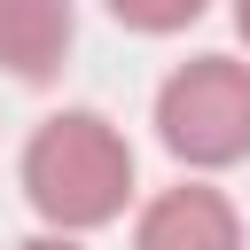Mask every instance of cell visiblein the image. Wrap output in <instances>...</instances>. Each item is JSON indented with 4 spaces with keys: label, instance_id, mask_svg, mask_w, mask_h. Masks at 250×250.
I'll list each match as a JSON object with an SVG mask.
<instances>
[{
    "label": "cell",
    "instance_id": "cell-1",
    "mask_svg": "<svg viewBox=\"0 0 250 250\" xmlns=\"http://www.w3.org/2000/svg\"><path fill=\"white\" fill-rule=\"evenodd\" d=\"M23 195L47 227L78 234V227H109L133 195V148L117 141L109 117L94 109H62L31 133L23 148Z\"/></svg>",
    "mask_w": 250,
    "mask_h": 250
},
{
    "label": "cell",
    "instance_id": "cell-6",
    "mask_svg": "<svg viewBox=\"0 0 250 250\" xmlns=\"http://www.w3.org/2000/svg\"><path fill=\"white\" fill-rule=\"evenodd\" d=\"M23 250H78V242H70V234H31Z\"/></svg>",
    "mask_w": 250,
    "mask_h": 250
},
{
    "label": "cell",
    "instance_id": "cell-2",
    "mask_svg": "<svg viewBox=\"0 0 250 250\" xmlns=\"http://www.w3.org/2000/svg\"><path fill=\"white\" fill-rule=\"evenodd\" d=\"M156 133L180 164H242L250 156V62L234 55H195L164 78L156 94Z\"/></svg>",
    "mask_w": 250,
    "mask_h": 250
},
{
    "label": "cell",
    "instance_id": "cell-4",
    "mask_svg": "<svg viewBox=\"0 0 250 250\" xmlns=\"http://www.w3.org/2000/svg\"><path fill=\"white\" fill-rule=\"evenodd\" d=\"M70 55V0H0V70L8 78H55Z\"/></svg>",
    "mask_w": 250,
    "mask_h": 250
},
{
    "label": "cell",
    "instance_id": "cell-7",
    "mask_svg": "<svg viewBox=\"0 0 250 250\" xmlns=\"http://www.w3.org/2000/svg\"><path fill=\"white\" fill-rule=\"evenodd\" d=\"M234 31H242V47H250V0H234Z\"/></svg>",
    "mask_w": 250,
    "mask_h": 250
},
{
    "label": "cell",
    "instance_id": "cell-5",
    "mask_svg": "<svg viewBox=\"0 0 250 250\" xmlns=\"http://www.w3.org/2000/svg\"><path fill=\"white\" fill-rule=\"evenodd\" d=\"M109 16L125 23V31H188L195 16H203V0H109Z\"/></svg>",
    "mask_w": 250,
    "mask_h": 250
},
{
    "label": "cell",
    "instance_id": "cell-3",
    "mask_svg": "<svg viewBox=\"0 0 250 250\" xmlns=\"http://www.w3.org/2000/svg\"><path fill=\"white\" fill-rule=\"evenodd\" d=\"M133 250H242V219L219 188H164L141 227H133Z\"/></svg>",
    "mask_w": 250,
    "mask_h": 250
}]
</instances>
